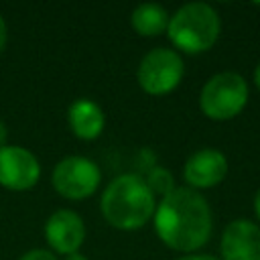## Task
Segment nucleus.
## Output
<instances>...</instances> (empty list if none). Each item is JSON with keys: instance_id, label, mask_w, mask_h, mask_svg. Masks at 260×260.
<instances>
[{"instance_id": "f257e3e1", "label": "nucleus", "mask_w": 260, "mask_h": 260, "mask_svg": "<svg viewBox=\"0 0 260 260\" xmlns=\"http://www.w3.org/2000/svg\"><path fill=\"white\" fill-rule=\"evenodd\" d=\"M154 230L173 250L193 252L211 236V211L203 195L189 187H175L154 211Z\"/></svg>"}, {"instance_id": "ddd939ff", "label": "nucleus", "mask_w": 260, "mask_h": 260, "mask_svg": "<svg viewBox=\"0 0 260 260\" xmlns=\"http://www.w3.org/2000/svg\"><path fill=\"white\" fill-rule=\"evenodd\" d=\"M144 183L148 185V189H150L152 195H162L165 197V195H169L175 189L173 175L167 169H162V167H154L148 173V177L144 179Z\"/></svg>"}, {"instance_id": "a211bd4d", "label": "nucleus", "mask_w": 260, "mask_h": 260, "mask_svg": "<svg viewBox=\"0 0 260 260\" xmlns=\"http://www.w3.org/2000/svg\"><path fill=\"white\" fill-rule=\"evenodd\" d=\"M254 211H256V215H258V219H260V189H258V193H256V197H254Z\"/></svg>"}, {"instance_id": "7ed1b4c3", "label": "nucleus", "mask_w": 260, "mask_h": 260, "mask_svg": "<svg viewBox=\"0 0 260 260\" xmlns=\"http://www.w3.org/2000/svg\"><path fill=\"white\" fill-rule=\"evenodd\" d=\"M221 30L217 12L205 2H189L181 6L167 26V35L175 47L187 53H201L215 45Z\"/></svg>"}, {"instance_id": "f03ea898", "label": "nucleus", "mask_w": 260, "mask_h": 260, "mask_svg": "<svg viewBox=\"0 0 260 260\" xmlns=\"http://www.w3.org/2000/svg\"><path fill=\"white\" fill-rule=\"evenodd\" d=\"M100 207L110 225L130 232L154 215V195L142 177L120 175L106 187Z\"/></svg>"}, {"instance_id": "423d86ee", "label": "nucleus", "mask_w": 260, "mask_h": 260, "mask_svg": "<svg viewBox=\"0 0 260 260\" xmlns=\"http://www.w3.org/2000/svg\"><path fill=\"white\" fill-rule=\"evenodd\" d=\"M100 169L85 156H65L53 169V187L67 199H85L100 185Z\"/></svg>"}, {"instance_id": "6e6552de", "label": "nucleus", "mask_w": 260, "mask_h": 260, "mask_svg": "<svg viewBox=\"0 0 260 260\" xmlns=\"http://www.w3.org/2000/svg\"><path fill=\"white\" fill-rule=\"evenodd\" d=\"M223 260H260V228L248 219L228 223L221 234Z\"/></svg>"}, {"instance_id": "1a4fd4ad", "label": "nucleus", "mask_w": 260, "mask_h": 260, "mask_svg": "<svg viewBox=\"0 0 260 260\" xmlns=\"http://www.w3.org/2000/svg\"><path fill=\"white\" fill-rule=\"evenodd\" d=\"M225 173H228V158L223 156V152L215 148H201L193 152L183 167L185 181L197 189L215 187L217 183L223 181Z\"/></svg>"}, {"instance_id": "aec40b11", "label": "nucleus", "mask_w": 260, "mask_h": 260, "mask_svg": "<svg viewBox=\"0 0 260 260\" xmlns=\"http://www.w3.org/2000/svg\"><path fill=\"white\" fill-rule=\"evenodd\" d=\"M254 83H256V87L260 89V65H258L256 71H254Z\"/></svg>"}, {"instance_id": "6ab92c4d", "label": "nucleus", "mask_w": 260, "mask_h": 260, "mask_svg": "<svg viewBox=\"0 0 260 260\" xmlns=\"http://www.w3.org/2000/svg\"><path fill=\"white\" fill-rule=\"evenodd\" d=\"M65 260H87V258H85L83 254H77V252H75V254H69Z\"/></svg>"}, {"instance_id": "2eb2a0df", "label": "nucleus", "mask_w": 260, "mask_h": 260, "mask_svg": "<svg viewBox=\"0 0 260 260\" xmlns=\"http://www.w3.org/2000/svg\"><path fill=\"white\" fill-rule=\"evenodd\" d=\"M6 37H8V32H6V22H4V18L0 16V51H2L4 45H6Z\"/></svg>"}, {"instance_id": "f3484780", "label": "nucleus", "mask_w": 260, "mask_h": 260, "mask_svg": "<svg viewBox=\"0 0 260 260\" xmlns=\"http://www.w3.org/2000/svg\"><path fill=\"white\" fill-rule=\"evenodd\" d=\"M6 138H8V128H6V124L0 120V148L6 146Z\"/></svg>"}, {"instance_id": "dca6fc26", "label": "nucleus", "mask_w": 260, "mask_h": 260, "mask_svg": "<svg viewBox=\"0 0 260 260\" xmlns=\"http://www.w3.org/2000/svg\"><path fill=\"white\" fill-rule=\"evenodd\" d=\"M177 260H217L209 254H191V256H183V258H177Z\"/></svg>"}, {"instance_id": "20e7f679", "label": "nucleus", "mask_w": 260, "mask_h": 260, "mask_svg": "<svg viewBox=\"0 0 260 260\" xmlns=\"http://www.w3.org/2000/svg\"><path fill=\"white\" fill-rule=\"evenodd\" d=\"M248 102V83L240 73H215L201 89V112L211 120H230L238 116Z\"/></svg>"}, {"instance_id": "f8f14e48", "label": "nucleus", "mask_w": 260, "mask_h": 260, "mask_svg": "<svg viewBox=\"0 0 260 260\" xmlns=\"http://www.w3.org/2000/svg\"><path fill=\"white\" fill-rule=\"evenodd\" d=\"M130 20L138 35L156 37L162 30H167V26H169V12L156 2H146L132 10Z\"/></svg>"}, {"instance_id": "9d476101", "label": "nucleus", "mask_w": 260, "mask_h": 260, "mask_svg": "<svg viewBox=\"0 0 260 260\" xmlns=\"http://www.w3.org/2000/svg\"><path fill=\"white\" fill-rule=\"evenodd\" d=\"M47 242L57 250L59 254H75L85 238V225L81 217L71 209H59L55 211L45 225Z\"/></svg>"}, {"instance_id": "39448f33", "label": "nucleus", "mask_w": 260, "mask_h": 260, "mask_svg": "<svg viewBox=\"0 0 260 260\" xmlns=\"http://www.w3.org/2000/svg\"><path fill=\"white\" fill-rule=\"evenodd\" d=\"M185 65L177 51L156 47L144 55L138 65V83L150 95H165L173 91L183 79Z\"/></svg>"}, {"instance_id": "0eeeda50", "label": "nucleus", "mask_w": 260, "mask_h": 260, "mask_svg": "<svg viewBox=\"0 0 260 260\" xmlns=\"http://www.w3.org/2000/svg\"><path fill=\"white\" fill-rule=\"evenodd\" d=\"M41 165L37 156L22 146L0 148V185L12 191H24L37 185Z\"/></svg>"}, {"instance_id": "9b49d317", "label": "nucleus", "mask_w": 260, "mask_h": 260, "mask_svg": "<svg viewBox=\"0 0 260 260\" xmlns=\"http://www.w3.org/2000/svg\"><path fill=\"white\" fill-rule=\"evenodd\" d=\"M67 120H69V128L73 130V134L83 138V140L98 138L104 130V124H106L104 110L95 102L85 100V98H81L69 106Z\"/></svg>"}, {"instance_id": "4468645a", "label": "nucleus", "mask_w": 260, "mask_h": 260, "mask_svg": "<svg viewBox=\"0 0 260 260\" xmlns=\"http://www.w3.org/2000/svg\"><path fill=\"white\" fill-rule=\"evenodd\" d=\"M18 260H57V258H55V254H53V252L37 248V250H28V252H26V254H22Z\"/></svg>"}]
</instances>
